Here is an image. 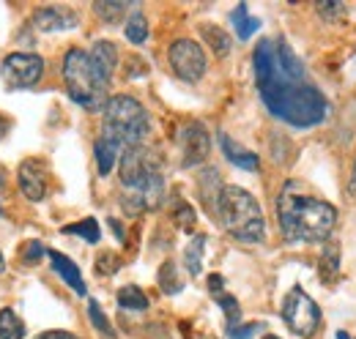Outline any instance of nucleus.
I'll return each instance as SVG.
<instances>
[{"instance_id":"1","label":"nucleus","mask_w":356,"mask_h":339,"mask_svg":"<svg viewBox=\"0 0 356 339\" xmlns=\"http://www.w3.org/2000/svg\"><path fill=\"white\" fill-rule=\"evenodd\" d=\"M255 85L266 110L293 129H312L326 121L329 101L310 83L305 63L285 39H261L252 52Z\"/></svg>"},{"instance_id":"2","label":"nucleus","mask_w":356,"mask_h":339,"mask_svg":"<svg viewBox=\"0 0 356 339\" xmlns=\"http://www.w3.org/2000/svg\"><path fill=\"white\" fill-rule=\"evenodd\" d=\"M277 222L291 244H326L337 224V208L321 197L305 195L302 183L288 181L277 197Z\"/></svg>"},{"instance_id":"3","label":"nucleus","mask_w":356,"mask_h":339,"mask_svg":"<svg viewBox=\"0 0 356 339\" xmlns=\"http://www.w3.org/2000/svg\"><path fill=\"white\" fill-rule=\"evenodd\" d=\"M165 162L159 151L148 145H134L121 154L118 178H121V208L127 216L143 211H156L165 203Z\"/></svg>"},{"instance_id":"4","label":"nucleus","mask_w":356,"mask_h":339,"mask_svg":"<svg viewBox=\"0 0 356 339\" xmlns=\"http://www.w3.org/2000/svg\"><path fill=\"white\" fill-rule=\"evenodd\" d=\"M217 219L241 244H261L266 238V219L258 200L241 186H222L217 200Z\"/></svg>"},{"instance_id":"5","label":"nucleus","mask_w":356,"mask_h":339,"mask_svg":"<svg viewBox=\"0 0 356 339\" xmlns=\"http://www.w3.org/2000/svg\"><path fill=\"white\" fill-rule=\"evenodd\" d=\"M60 74H63V85H66V93L74 104H80L83 110L88 113H104V104H107V88L93 63H90L88 52L80 49V47H72L66 55H63V66H60Z\"/></svg>"},{"instance_id":"6","label":"nucleus","mask_w":356,"mask_h":339,"mask_svg":"<svg viewBox=\"0 0 356 339\" xmlns=\"http://www.w3.org/2000/svg\"><path fill=\"white\" fill-rule=\"evenodd\" d=\"M151 131V118L145 113V107L127 93L110 96L104 104V124H102V134L115 140L124 151L143 145V140Z\"/></svg>"},{"instance_id":"7","label":"nucleus","mask_w":356,"mask_h":339,"mask_svg":"<svg viewBox=\"0 0 356 339\" xmlns=\"http://www.w3.org/2000/svg\"><path fill=\"white\" fill-rule=\"evenodd\" d=\"M282 320L285 326L302 339H310L321 329V306L312 301L299 285L288 290V296L282 301Z\"/></svg>"},{"instance_id":"8","label":"nucleus","mask_w":356,"mask_h":339,"mask_svg":"<svg viewBox=\"0 0 356 339\" xmlns=\"http://www.w3.org/2000/svg\"><path fill=\"white\" fill-rule=\"evenodd\" d=\"M42 74H44V60L33 52H11L0 63V77L11 90H28L39 85Z\"/></svg>"},{"instance_id":"9","label":"nucleus","mask_w":356,"mask_h":339,"mask_svg":"<svg viewBox=\"0 0 356 339\" xmlns=\"http://www.w3.org/2000/svg\"><path fill=\"white\" fill-rule=\"evenodd\" d=\"M168 63L173 69L178 80L184 83H200L206 69H209V60H206V52L203 47L192 39H176L168 49Z\"/></svg>"},{"instance_id":"10","label":"nucleus","mask_w":356,"mask_h":339,"mask_svg":"<svg viewBox=\"0 0 356 339\" xmlns=\"http://www.w3.org/2000/svg\"><path fill=\"white\" fill-rule=\"evenodd\" d=\"M178 148H181V167H200L211 154V134L200 121H189L178 131Z\"/></svg>"},{"instance_id":"11","label":"nucleus","mask_w":356,"mask_h":339,"mask_svg":"<svg viewBox=\"0 0 356 339\" xmlns=\"http://www.w3.org/2000/svg\"><path fill=\"white\" fill-rule=\"evenodd\" d=\"M17 186L25 200L42 203L47 197V167L42 159H25L17 167Z\"/></svg>"},{"instance_id":"12","label":"nucleus","mask_w":356,"mask_h":339,"mask_svg":"<svg viewBox=\"0 0 356 339\" xmlns=\"http://www.w3.org/2000/svg\"><path fill=\"white\" fill-rule=\"evenodd\" d=\"M33 28L36 31H42V33H60V31H72V28H77V22H80V17L72 11V8H66V6H39L36 11H33Z\"/></svg>"},{"instance_id":"13","label":"nucleus","mask_w":356,"mask_h":339,"mask_svg":"<svg viewBox=\"0 0 356 339\" xmlns=\"http://www.w3.org/2000/svg\"><path fill=\"white\" fill-rule=\"evenodd\" d=\"M88 58H90V63H93V69H96V74L110 85L115 69H118V47L113 42H107V39H99V42H93V47L88 49Z\"/></svg>"},{"instance_id":"14","label":"nucleus","mask_w":356,"mask_h":339,"mask_svg":"<svg viewBox=\"0 0 356 339\" xmlns=\"http://www.w3.org/2000/svg\"><path fill=\"white\" fill-rule=\"evenodd\" d=\"M47 260H49V265H52V271L77 293V296H86L88 293V288H86V282H83V274H80V268L74 265V260H69L63 252H55V249H49L47 252Z\"/></svg>"},{"instance_id":"15","label":"nucleus","mask_w":356,"mask_h":339,"mask_svg":"<svg viewBox=\"0 0 356 339\" xmlns=\"http://www.w3.org/2000/svg\"><path fill=\"white\" fill-rule=\"evenodd\" d=\"M217 140H220V148H222L225 159L230 162V165H236L238 170H244V172H255V170L261 167V159H258V154L255 151H247L244 145H238L233 137H227L225 131L217 134Z\"/></svg>"},{"instance_id":"16","label":"nucleus","mask_w":356,"mask_h":339,"mask_svg":"<svg viewBox=\"0 0 356 339\" xmlns=\"http://www.w3.org/2000/svg\"><path fill=\"white\" fill-rule=\"evenodd\" d=\"M121 154H124V148H121L115 140L99 134V140H96V145H93V156H96V167H99V175H102V178H107V175L113 172V167L121 162Z\"/></svg>"},{"instance_id":"17","label":"nucleus","mask_w":356,"mask_h":339,"mask_svg":"<svg viewBox=\"0 0 356 339\" xmlns=\"http://www.w3.org/2000/svg\"><path fill=\"white\" fill-rule=\"evenodd\" d=\"M318 268H321V279L334 285V279L340 276V247H337V241H326L323 244Z\"/></svg>"},{"instance_id":"18","label":"nucleus","mask_w":356,"mask_h":339,"mask_svg":"<svg viewBox=\"0 0 356 339\" xmlns=\"http://www.w3.org/2000/svg\"><path fill=\"white\" fill-rule=\"evenodd\" d=\"M197 186H200V197H203V203H206L211 211H217V200H220V192H222V181H220L217 170L214 167L203 170Z\"/></svg>"},{"instance_id":"19","label":"nucleus","mask_w":356,"mask_h":339,"mask_svg":"<svg viewBox=\"0 0 356 339\" xmlns=\"http://www.w3.org/2000/svg\"><path fill=\"white\" fill-rule=\"evenodd\" d=\"M203 252H206V235L197 233V235H192V241L184 249V268L189 271V276H200V271H203Z\"/></svg>"},{"instance_id":"20","label":"nucleus","mask_w":356,"mask_h":339,"mask_svg":"<svg viewBox=\"0 0 356 339\" xmlns=\"http://www.w3.org/2000/svg\"><path fill=\"white\" fill-rule=\"evenodd\" d=\"M156 282H159V290H162L165 296H178V293L184 290V279H181V274H178L176 260H165V263H162V268H159V274H156Z\"/></svg>"},{"instance_id":"21","label":"nucleus","mask_w":356,"mask_h":339,"mask_svg":"<svg viewBox=\"0 0 356 339\" xmlns=\"http://www.w3.org/2000/svg\"><path fill=\"white\" fill-rule=\"evenodd\" d=\"M230 22H233V28H236V36L241 39V42H247L258 28H261V19H255V17H250V8H247V3H238L236 8H233V14H230Z\"/></svg>"},{"instance_id":"22","label":"nucleus","mask_w":356,"mask_h":339,"mask_svg":"<svg viewBox=\"0 0 356 339\" xmlns=\"http://www.w3.org/2000/svg\"><path fill=\"white\" fill-rule=\"evenodd\" d=\"M60 233L63 235H77V238H83L88 244H99L102 241V227H99V222L93 216L83 219V222H74V224H66Z\"/></svg>"},{"instance_id":"23","label":"nucleus","mask_w":356,"mask_h":339,"mask_svg":"<svg viewBox=\"0 0 356 339\" xmlns=\"http://www.w3.org/2000/svg\"><path fill=\"white\" fill-rule=\"evenodd\" d=\"M200 36H203V39H206V44L214 49V55H217V58L230 55V47H233V42H230V36L225 33L222 28H217V25H200Z\"/></svg>"},{"instance_id":"24","label":"nucleus","mask_w":356,"mask_h":339,"mask_svg":"<svg viewBox=\"0 0 356 339\" xmlns=\"http://www.w3.org/2000/svg\"><path fill=\"white\" fill-rule=\"evenodd\" d=\"M132 8V3H110V0H104V3H93V14L102 19V22H107V25H118L121 19H127V11Z\"/></svg>"},{"instance_id":"25","label":"nucleus","mask_w":356,"mask_h":339,"mask_svg":"<svg viewBox=\"0 0 356 339\" xmlns=\"http://www.w3.org/2000/svg\"><path fill=\"white\" fill-rule=\"evenodd\" d=\"M118 306L127 309V312H145L148 309V296L137 288V285H127L118 290Z\"/></svg>"},{"instance_id":"26","label":"nucleus","mask_w":356,"mask_h":339,"mask_svg":"<svg viewBox=\"0 0 356 339\" xmlns=\"http://www.w3.org/2000/svg\"><path fill=\"white\" fill-rule=\"evenodd\" d=\"M124 33H127V42H132L134 47L148 42V19L143 11H134L132 17H127V25H124Z\"/></svg>"},{"instance_id":"27","label":"nucleus","mask_w":356,"mask_h":339,"mask_svg":"<svg viewBox=\"0 0 356 339\" xmlns=\"http://www.w3.org/2000/svg\"><path fill=\"white\" fill-rule=\"evenodd\" d=\"M0 339H25V323L14 309H0Z\"/></svg>"},{"instance_id":"28","label":"nucleus","mask_w":356,"mask_h":339,"mask_svg":"<svg viewBox=\"0 0 356 339\" xmlns=\"http://www.w3.org/2000/svg\"><path fill=\"white\" fill-rule=\"evenodd\" d=\"M88 320L93 323V329H96V331H99L102 337L115 339V329L110 326V320H107V315L102 312L99 301H88Z\"/></svg>"},{"instance_id":"29","label":"nucleus","mask_w":356,"mask_h":339,"mask_svg":"<svg viewBox=\"0 0 356 339\" xmlns=\"http://www.w3.org/2000/svg\"><path fill=\"white\" fill-rule=\"evenodd\" d=\"M173 222H176V227H181L184 233H192L195 230V222H197L195 208L186 200H176V206H173Z\"/></svg>"},{"instance_id":"30","label":"nucleus","mask_w":356,"mask_h":339,"mask_svg":"<svg viewBox=\"0 0 356 339\" xmlns=\"http://www.w3.org/2000/svg\"><path fill=\"white\" fill-rule=\"evenodd\" d=\"M217 301H220V309H222L225 317H227V331L236 329L238 320H241V306H238V301H236L233 296H227V293H220Z\"/></svg>"},{"instance_id":"31","label":"nucleus","mask_w":356,"mask_h":339,"mask_svg":"<svg viewBox=\"0 0 356 339\" xmlns=\"http://www.w3.org/2000/svg\"><path fill=\"white\" fill-rule=\"evenodd\" d=\"M118 268H121V260H118V254H113V252H102V254H99V260H96V271H99V274L110 276V274H115Z\"/></svg>"},{"instance_id":"32","label":"nucleus","mask_w":356,"mask_h":339,"mask_svg":"<svg viewBox=\"0 0 356 339\" xmlns=\"http://www.w3.org/2000/svg\"><path fill=\"white\" fill-rule=\"evenodd\" d=\"M44 257H47V249L39 241H31V244L22 249V263H25V265H39Z\"/></svg>"},{"instance_id":"33","label":"nucleus","mask_w":356,"mask_h":339,"mask_svg":"<svg viewBox=\"0 0 356 339\" xmlns=\"http://www.w3.org/2000/svg\"><path fill=\"white\" fill-rule=\"evenodd\" d=\"M315 11L323 17V19H329V22H334V19H340L348 8L343 6V3H315Z\"/></svg>"},{"instance_id":"34","label":"nucleus","mask_w":356,"mask_h":339,"mask_svg":"<svg viewBox=\"0 0 356 339\" xmlns=\"http://www.w3.org/2000/svg\"><path fill=\"white\" fill-rule=\"evenodd\" d=\"M261 329H264V323H247V326H236V329H230L227 337L230 339H252Z\"/></svg>"},{"instance_id":"35","label":"nucleus","mask_w":356,"mask_h":339,"mask_svg":"<svg viewBox=\"0 0 356 339\" xmlns=\"http://www.w3.org/2000/svg\"><path fill=\"white\" fill-rule=\"evenodd\" d=\"M36 339H80L77 334H72V331H60V329H52V331H42Z\"/></svg>"},{"instance_id":"36","label":"nucleus","mask_w":356,"mask_h":339,"mask_svg":"<svg viewBox=\"0 0 356 339\" xmlns=\"http://www.w3.org/2000/svg\"><path fill=\"white\" fill-rule=\"evenodd\" d=\"M222 288H225L222 276H220V274H211V276H209V290H211L214 296H220V293H222Z\"/></svg>"},{"instance_id":"37","label":"nucleus","mask_w":356,"mask_h":339,"mask_svg":"<svg viewBox=\"0 0 356 339\" xmlns=\"http://www.w3.org/2000/svg\"><path fill=\"white\" fill-rule=\"evenodd\" d=\"M110 230L118 235V241H127V233H124V224L118 219H110Z\"/></svg>"},{"instance_id":"38","label":"nucleus","mask_w":356,"mask_h":339,"mask_svg":"<svg viewBox=\"0 0 356 339\" xmlns=\"http://www.w3.org/2000/svg\"><path fill=\"white\" fill-rule=\"evenodd\" d=\"M8 129H11V124H8V118L6 115H0V140L8 134Z\"/></svg>"},{"instance_id":"39","label":"nucleus","mask_w":356,"mask_h":339,"mask_svg":"<svg viewBox=\"0 0 356 339\" xmlns=\"http://www.w3.org/2000/svg\"><path fill=\"white\" fill-rule=\"evenodd\" d=\"M351 192L356 195V162H354V172H351Z\"/></svg>"},{"instance_id":"40","label":"nucleus","mask_w":356,"mask_h":339,"mask_svg":"<svg viewBox=\"0 0 356 339\" xmlns=\"http://www.w3.org/2000/svg\"><path fill=\"white\" fill-rule=\"evenodd\" d=\"M3 189H6V175H3V170H0V195H3Z\"/></svg>"},{"instance_id":"41","label":"nucleus","mask_w":356,"mask_h":339,"mask_svg":"<svg viewBox=\"0 0 356 339\" xmlns=\"http://www.w3.org/2000/svg\"><path fill=\"white\" fill-rule=\"evenodd\" d=\"M6 271V257H3V252H0V274Z\"/></svg>"},{"instance_id":"42","label":"nucleus","mask_w":356,"mask_h":339,"mask_svg":"<svg viewBox=\"0 0 356 339\" xmlns=\"http://www.w3.org/2000/svg\"><path fill=\"white\" fill-rule=\"evenodd\" d=\"M337 339H354L351 334H346V331H337Z\"/></svg>"},{"instance_id":"43","label":"nucleus","mask_w":356,"mask_h":339,"mask_svg":"<svg viewBox=\"0 0 356 339\" xmlns=\"http://www.w3.org/2000/svg\"><path fill=\"white\" fill-rule=\"evenodd\" d=\"M264 339H280V337H274V334H266V337H264Z\"/></svg>"}]
</instances>
